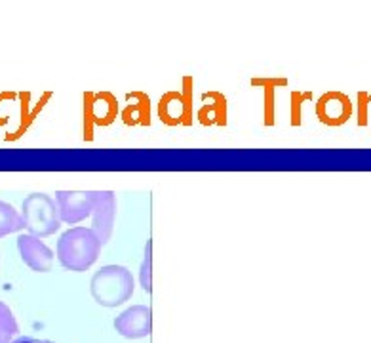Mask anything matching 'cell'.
Wrapping results in <instances>:
<instances>
[{
    "mask_svg": "<svg viewBox=\"0 0 371 343\" xmlns=\"http://www.w3.org/2000/svg\"><path fill=\"white\" fill-rule=\"evenodd\" d=\"M149 252H151V245H147V250H145V263H143V273H141V285L145 288L147 292L151 290V286H149V263H151V257H149Z\"/></svg>",
    "mask_w": 371,
    "mask_h": 343,
    "instance_id": "12",
    "label": "cell"
},
{
    "mask_svg": "<svg viewBox=\"0 0 371 343\" xmlns=\"http://www.w3.org/2000/svg\"><path fill=\"white\" fill-rule=\"evenodd\" d=\"M18 250L27 267L36 273H48L53 267V252L35 235H19Z\"/></svg>",
    "mask_w": 371,
    "mask_h": 343,
    "instance_id": "5",
    "label": "cell"
},
{
    "mask_svg": "<svg viewBox=\"0 0 371 343\" xmlns=\"http://www.w3.org/2000/svg\"><path fill=\"white\" fill-rule=\"evenodd\" d=\"M21 229H25L23 215L19 214L12 204L0 200V239L12 233H18Z\"/></svg>",
    "mask_w": 371,
    "mask_h": 343,
    "instance_id": "9",
    "label": "cell"
},
{
    "mask_svg": "<svg viewBox=\"0 0 371 343\" xmlns=\"http://www.w3.org/2000/svg\"><path fill=\"white\" fill-rule=\"evenodd\" d=\"M21 215H23L25 229L29 231V235H35L38 239L58 233L61 227L58 204L50 195H44V193H33L25 198Z\"/></svg>",
    "mask_w": 371,
    "mask_h": 343,
    "instance_id": "3",
    "label": "cell"
},
{
    "mask_svg": "<svg viewBox=\"0 0 371 343\" xmlns=\"http://www.w3.org/2000/svg\"><path fill=\"white\" fill-rule=\"evenodd\" d=\"M101 239L92 227H70L58 240V260L65 269L84 273L98 262L101 254Z\"/></svg>",
    "mask_w": 371,
    "mask_h": 343,
    "instance_id": "1",
    "label": "cell"
},
{
    "mask_svg": "<svg viewBox=\"0 0 371 343\" xmlns=\"http://www.w3.org/2000/svg\"><path fill=\"white\" fill-rule=\"evenodd\" d=\"M135 290L134 275L122 265H105L90 280L92 297L101 307H118L128 302Z\"/></svg>",
    "mask_w": 371,
    "mask_h": 343,
    "instance_id": "2",
    "label": "cell"
},
{
    "mask_svg": "<svg viewBox=\"0 0 371 343\" xmlns=\"http://www.w3.org/2000/svg\"><path fill=\"white\" fill-rule=\"evenodd\" d=\"M358 124L365 126L367 124V103H370V96L365 92L358 93Z\"/></svg>",
    "mask_w": 371,
    "mask_h": 343,
    "instance_id": "11",
    "label": "cell"
},
{
    "mask_svg": "<svg viewBox=\"0 0 371 343\" xmlns=\"http://www.w3.org/2000/svg\"><path fill=\"white\" fill-rule=\"evenodd\" d=\"M14 343H53V342H48V339H35V337H18V339H14Z\"/></svg>",
    "mask_w": 371,
    "mask_h": 343,
    "instance_id": "13",
    "label": "cell"
},
{
    "mask_svg": "<svg viewBox=\"0 0 371 343\" xmlns=\"http://www.w3.org/2000/svg\"><path fill=\"white\" fill-rule=\"evenodd\" d=\"M56 204L61 221L75 225L93 214L95 191H58Z\"/></svg>",
    "mask_w": 371,
    "mask_h": 343,
    "instance_id": "4",
    "label": "cell"
},
{
    "mask_svg": "<svg viewBox=\"0 0 371 343\" xmlns=\"http://www.w3.org/2000/svg\"><path fill=\"white\" fill-rule=\"evenodd\" d=\"M115 328L128 339H141L151 334V309L147 305H134L122 311L115 319Z\"/></svg>",
    "mask_w": 371,
    "mask_h": 343,
    "instance_id": "6",
    "label": "cell"
},
{
    "mask_svg": "<svg viewBox=\"0 0 371 343\" xmlns=\"http://www.w3.org/2000/svg\"><path fill=\"white\" fill-rule=\"evenodd\" d=\"M316 113H318V118L324 124L341 126L352 115V103H350V99L345 93L328 92L318 99Z\"/></svg>",
    "mask_w": 371,
    "mask_h": 343,
    "instance_id": "8",
    "label": "cell"
},
{
    "mask_svg": "<svg viewBox=\"0 0 371 343\" xmlns=\"http://www.w3.org/2000/svg\"><path fill=\"white\" fill-rule=\"evenodd\" d=\"M18 332L19 326L12 309L4 302H0V343H14V337Z\"/></svg>",
    "mask_w": 371,
    "mask_h": 343,
    "instance_id": "10",
    "label": "cell"
},
{
    "mask_svg": "<svg viewBox=\"0 0 371 343\" xmlns=\"http://www.w3.org/2000/svg\"><path fill=\"white\" fill-rule=\"evenodd\" d=\"M370 99H371V93H370Z\"/></svg>",
    "mask_w": 371,
    "mask_h": 343,
    "instance_id": "14",
    "label": "cell"
},
{
    "mask_svg": "<svg viewBox=\"0 0 371 343\" xmlns=\"http://www.w3.org/2000/svg\"><path fill=\"white\" fill-rule=\"evenodd\" d=\"M93 231L98 233L103 245L113 237V227L116 217V197L113 191H95V206H93Z\"/></svg>",
    "mask_w": 371,
    "mask_h": 343,
    "instance_id": "7",
    "label": "cell"
}]
</instances>
